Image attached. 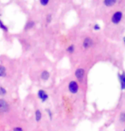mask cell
<instances>
[{
    "label": "cell",
    "mask_w": 125,
    "mask_h": 131,
    "mask_svg": "<svg viewBox=\"0 0 125 131\" xmlns=\"http://www.w3.org/2000/svg\"><path fill=\"white\" fill-rule=\"evenodd\" d=\"M122 13L121 11H117V12H115L114 15L112 16L111 21L114 24H117L120 23V21L122 20Z\"/></svg>",
    "instance_id": "7a4b0ae2"
},
{
    "label": "cell",
    "mask_w": 125,
    "mask_h": 131,
    "mask_svg": "<svg viewBox=\"0 0 125 131\" xmlns=\"http://www.w3.org/2000/svg\"><path fill=\"white\" fill-rule=\"evenodd\" d=\"M13 131H23V129L20 127H16V128H14Z\"/></svg>",
    "instance_id": "d6986e66"
},
{
    "label": "cell",
    "mask_w": 125,
    "mask_h": 131,
    "mask_svg": "<svg viewBox=\"0 0 125 131\" xmlns=\"http://www.w3.org/2000/svg\"><path fill=\"white\" fill-rule=\"evenodd\" d=\"M67 51H68L70 53L74 52V51H75V46H69L68 49H67Z\"/></svg>",
    "instance_id": "2e32d148"
},
{
    "label": "cell",
    "mask_w": 125,
    "mask_h": 131,
    "mask_svg": "<svg viewBox=\"0 0 125 131\" xmlns=\"http://www.w3.org/2000/svg\"><path fill=\"white\" fill-rule=\"evenodd\" d=\"M0 29H2L4 33H8V32H9L8 26L5 25V24L3 23V21H2L1 19H0Z\"/></svg>",
    "instance_id": "9c48e42d"
},
{
    "label": "cell",
    "mask_w": 125,
    "mask_h": 131,
    "mask_svg": "<svg viewBox=\"0 0 125 131\" xmlns=\"http://www.w3.org/2000/svg\"><path fill=\"white\" fill-rule=\"evenodd\" d=\"M7 94V89L4 86H0V96H5Z\"/></svg>",
    "instance_id": "7c38bea8"
},
{
    "label": "cell",
    "mask_w": 125,
    "mask_h": 131,
    "mask_svg": "<svg viewBox=\"0 0 125 131\" xmlns=\"http://www.w3.org/2000/svg\"><path fill=\"white\" fill-rule=\"evenodd\" d=\"M48 3H49L48 0H41V1H40V4H41V5H44V6L47 5Z\"/></svg>",
    "instance_id": "e0dca14e"
},
{
    "label": "cell",
    "mask_w": 125,
    "mask_h": 131,
    "mask_svg": "<svg viewBox=\"0 0 125 131\" xmlns=\"http://www.w3.org/2000/svg\"><path fill=\"white\" fill-rule=\"evenodd\" d=\"M6 75V68L4 65H0V77H4Z\"/></svg>",
    "instance_id": "30bf717a"
},
{
    "label": "cell",
    "mask_w": 125,
    "mask_h": 131,
    "mask_svg": "<svg viewBox=\"0 0 125 131\" xmlns=\"http://www.w3.org/2000/svg\"><path fill=\"white\" fill-rule=\"evenodd\" d=\"M116 4V1L115 0H105V1H104V4H105L106 6H111L113 5V4Z\"/></svg>",
    "instance_id": "4fadbf2b"
},
{
    "label": "cell",
    "mask_w": 125,
    "mask_h": 131,
    "mask_svg": "<svg viewBox=\"0 0 125 131\" xmlns=\"http://www.w3.org/2000/svg\"><path fill=\"white\" fill-rule=\"evenodd\" d=\"M9 104L8 102H7L6 100H0V112H8L9 111Z\"/></svg>",
    "instance_id": "3957f363"
},
{
    "label": "cell",
    "mask_w": 125,
    "mask_h": 131,
    "mask_svg": "<svg viewBox=\"0 0 125 131\" xmlns=\"http://www.w3.org/2000/svg\"><path fill=\"white\" fill-rule=\"evenodd\" d=\"M38 97L40 98V100L43 101V102H45V101L48 99V94L46 93V91H44V90H39V92H38Z\"/></svg>",
    "instance_id": "5b68a950"
},
{
    "label": "cell",
    "mask_w": 125,
    "mask_h": 131,
    "mask_svg": "<svg viewBox=\"0 0 125 131\" xmlns=\"http://www.w3.org/2000/svg\"><path fill=\"white\" fill-rule=\"evenodd\" d=\"M46 21H47V23H50L51 21V15L49 14L47 16V19H46Z\"/></svg>",
    "instance_id": "ac0fdd59"
},
{
    "label": "cell",
    "mask_w": 125,
    "mask_h": 131,
    "mask_svg": "<svg viewBox=\"0 0 125 131\" xmlns=\"http://www.w3.org/2000/svg\"><path fill=\"white\" fill-rule=\"evenodd\" d=\"M123 41H124V45H125V37H124V39H123Z\"/></svg>",
    "instance_id": "7402d4cb"
},
{
    "label": "cell",
    "mask_w": 125,
    "mask_h": 131,
    "mask_svg": "<svg viewBox=\"0 0 125 131\" xmlns=\"http://www.w3.org/2000/svg\"><path fill=\"white\" fill-rule=\"evenodd\" d=\"M119 119L122 123H125V112H122L121 114H120Z\"/></svg>",
    "instance_id": "9a60e30c"
},
{
    "label": "cell",
    "mask_w": 125,
    "mask_h": 131,
    "mask_svg": "<svg viewBox=\"0 0 125 131\" xmlns=\"http://www.w3.org/2000/svg\"><path fill=\"white\" fill-rule=\"evenodd\" d=\"M46 112H48V114H49V117L51 118V116H52V114H51V112H50V110H49V109H46Z\"/></svg>",
    "instance_id": "44dd1931"
},
{
    "label": "cell",
    "mask_w": 125,
    "mask_h": 131,
    "mask_svg": "<svg viewBox=\"0 0 125 131\" xmlns=\"http://www.w3.org/2000/svg\"><path fill=\"white\" fill-rule=\"evenodd\" d=\"M69 90L71 93H76L79 90V86L76 81H70V84H69Z\"/></svg>",
    "instance_id": "6da1fadb"
},
{
    "label": "cell",
    "mask_w": 125,
    "mask_h": 131,
    "mask_svg": "<svg viewBox=\"0 0 125 131\" xmlns=\"http://www.w3.org/2000/svg\"><path fill=\"white\" fill-rule=\"evenodd\" d=\"M118 78H119L120 83H121L122 90H124L125 89V73L119 74V75H118Z\"/></svg>",
    "instance_id": "52a82bcc"
},
{
    "label": "cell",
    "mask_w": 125,
    "mask_h": 131,
    "mask_svg": "<svg viewBox=\"0 0 125 131\" xmlns=\"http://www.w3.org/2000/svg\"><path fill=\"white\" fill-rule=\"evenodd\" d=\"M40 77L44 81H47L49 79V77H50V73H49L48 71H46V70H44L43 72L41 73Z\"/></svg>",
    "instance_id": "ba28073f"
},
{
    "label": "cell",
    "mask_w": 125,
    "mask_h": 131,
    "mask_svg": "<svg viewBox=\"0 0 125 131\" xmlns=\"http://www.w3.org/2000/svg\"><path fill=\"white\" fill-rule=\"evenodd\" d=\"M123 131H125V129H124V130H123Z\"/></svg>",
    "instance_id": "603a6c76"
},
{
    "label": "cell",
    "mask_w": 125,
    "mask_h": 131,
    "mask_svg": "<svg viewBox=\"0 0 125 131\" xmlns=\"http://www.w3.org/2000/svg\"><path fill=\"white\" fill-rule=\"evenodd\" d=\"M94 30H99V29H100V27H99V25H98V24H96V25H94Z\"/></svg>",
    "instance_id": "ffe728a7"
},
{
    "label": "cell",
    "mask_w": 125,
    "mask_h": 131,
    "mask_svg": "<svg viewBox=\"0 0 125 131\" xmlns=\"http://www.w3.org/2000/svg\"><path fill=\"white\" fill-rule=\"evenodd\" d=\"M75 77L78 79V81H82L83 80V78H84L85 70H83V69H78V70H76V71H75Z\"/></svg>",
    "instance_id": "277c9868"
},
{
    "label": "cell",
    "mask_w": 125,
    "mask_h": 131,
    "mask_svg": "<svg viewBox=\"0 0 125 131\" xmlns=\"http://www.w3.org/2000/svg\"><path fill=\"white\" fill-rule=\"evenodd\" d=\"M41 117H42V114H41V112L40 110H36L35 112V120L39 122V121H40Z\"/></svg>",
    "instance_id": "8fae6325"
},
{
    "label": "cell",
    "mask_w": 125,
    "mask_h": 131,
    "mask_svg": "<svg viewBox=\"0 0 125 131\" xmlns=\"http://www.w3.org/2000/svg\"><path fill=\"white\" fill-rule=\"evenodd\" d=\"M33 26H34V21H28V23H27V25H26V28L25 29H30L32 28H33Z\"/></svg>",
    "instance_id": "5bb4252c"
},
{
    "label": "cell",
    "mask_w": 125,
    "mask_h": 131,
    "mask_svg": "<svg viewBox=\"0 0 125 131\" xmlns=\"http://www.w3.org/2000/svg\"><path fill=\"white\" fill-rule=\"evenodd\" d=\"M93 46V39L90 38H86L83 40V47L86 49L90 48Z\"/></svg>",
    "instance_id": "8992f818"
}]
</instances>
